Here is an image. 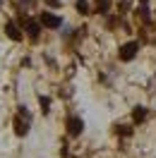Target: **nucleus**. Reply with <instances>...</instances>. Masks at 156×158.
<instances>
[{
	"label": "nucleus",
	"mask_w": 156,
	"mask_h": 158,
	"mask_svg": "<svg viewBox=\"0 0 156 158\" xmlns=\"http://www.w3.org/2000/svg\"><path fill=\"white\" fill-rule=\"evenodd\" d=\"M12 125H15V134H17V137H27V134H29L31 113L27 110V106H20L17 115H15V120H12Z\"/></svg>",
	"instance_id": "1"
},
{
	"label": "nucleus",
	"mask_w": 156,
	"mask_h": 158,
	"mask_svg": "<svg viewBox=\"0 0 156 158\" xmlns=\"http://www.w3.org/2000/svg\"><path fill=\"white\" fill-rule=\"evenodd\" d=\"M137 53H139V43H137V41H127V43H123V46H120V60H123V62L135 60Z\"/></svg>",
	"instance_id": "2"
},
{
	"label": "nucleus",
	"mask_w": 156,
	"mask_h": 158,
	"mask_svg": "<svg viewBox=\"0 0 156 158\" xmlns=\"http://www.w3.org/2000/svg\"><path fill=\"white\" fill-rule=\"evenodd\" d=\"M65 129H67L70 137H79L82 129H84V122H82L79 115H67V120H65Z\"/></svg>",
	"instance_id": "3"
},
{
	"label": "nucleus",
	"mask_w": 156,
	"mask_h": 158,
	"mask_svg": "<svg viewBox=\"0 0 156 158\" xmlns=\"http://www.w3.org/2000/svg\"><path fill=\"white\" fill-rule=\"evenodd\" d=\"M41 27H46V29H60L63 27V19H60L58 15H53V12H41Z\"/></svg>",
	"instance_id": "4"
},
{
	"label": "nucleus",
	"mask_w": 156,
	"mask_h": 158,
	"mask_svg": "<svg viewBox=\"0 0 156 158\" xmlns=\"http://www.w3.org/2000/svg\"><path fill=\"white\" fill-rule=\"evenodd\" d=\"M24 31L29 34V39H31V41H36V39L41 36V22L29 19V17H27V19H24Z\"/></svg>",
	"instance_id": "5"
},
{
	"label": "nucleus",
	"mask_w": 156,
	"mask_h": 158,
	"mask_svg": "<svg viewBox=\"0 0 156 158\" xmlns=\"http://www.w3.org/2000/svg\"><path fill=\"white\" fill-rule=\"evenodd\" d=\"M5 34H7L12 41H22V31L15 22H7V24H5Z\"/></svg>",
	"instance_id": "6"
},
{
	"label": "nucleus",
	"mask_w": 156,
	"mask_h": 158,
	"mask_svg": "<svg viewBox=\"0 0 156 158\" xmlns=\"http://www.w3.org/2000/svg\"><path fill=\"white\" fill-rule=\"evenodd\" d=\"M146 115H149V110L144 108V106H135V110H132V122L135 125H139V122H144Z\"/></svg>",
	"instance_id": "7"
},
{
	"label": "nucleus",
	"mask_w": 156,
	"mask_h": 158,
	"mask_svg": "<svg viewBox=\"0 0 156 158\" xmlns=\"http://www.w3.org/2000/svg\"><path fill=\"white\" fill-rule=\"evenodd\" d=\"M137 17L144 22V24H149V22H151V10H149L146 5H139V7H137Z\"/></svg>",
	"instance_id": "8"
},
{
	"label": "nucleus",
	"mask_w": 156,
	"mask_h": 158,
	"mask_svg": "<svg viewBox=\"0 0 156 158\" xmlns=\"http://www.w3.org/2000/svg\"><path fill=\"white\" fill-rule=\"evenodd\" d=\"M75 5H77V12H79V15H89V12H91V5H89V0H77Z\"/></svg>",
	"instance_id": "9"
},
{
	"label": "nucleus",
	"mask_w": 156,
	"mask_h": 158,
	"mask_svg": "<svg viewBox=\"0 0 156 158\" xmlns=\"http://www.w3.org/2000/svg\"><path fill=\"white\" fill-rule=\"evenodd\" d=\"M39 106H41V113H43V115L50 113V98L48 96H39Z\"/></svg>",
	"instance_id": "10"
},
{
	"label": "nucleus",
	"mask_w": 156,
	"mask_h": 158,
	"mask_svg": "<svg viewBox=\"0 0 156 158\" xmlns=\"http://www.w3.org/2000/svg\"><path fill=\"white\" fill-rule=\"evenodd\" d=\"M108 10H110V0H96V12L108 15Z\"/></svg>",
	"instance_id": "11"
},
{
	"label": "nucleus",
	"mask_w": 156,
	"mask_h": 158,
	"mask_svg": "<svg viewBox=\"0 0 156 158\" xmlns=\"http://www.w3.org/2000/svg\"><path fill=\"white\" fill-rule=\"evenodd\" d=\"M118 134L120 137H132V127H118Z\"/></svg>",
	"instance_id": "12"
},
{
	"label": "nucleus",
	"mask_w": 156,
	"mask_h": 158,
	"mask_svg": "<svg viewBox=\"0 0 156 158\" xmlns=\"http://www.w3.org/2000/svg\"><path fill=\"white\" fill-rule=\"evenodd\" d=\"M46 2H48L50 7H58V5H60V0H46Z\"/></svg>",
	"instance_id": "13"
},
{
	"label": "nucleus",
	"mask_w": 156,
	"mask_h": 158,
	"mask_svg": "<svg viewBox=\"0 0 156 158\" xmlns=\"http://www.w3.org/2000/svg\"><path fill=\"white\" fill-rule=\"evenodd\" d=\"M22 2H24V5H31V2H34V0H22Z\"/></svg>",
	"instance_id": "14"
},
{
	"label": "nucleus",
	"mask_w": 156,
	"mask_h": 158,
	"mask_svg": "<svg viewBox=\"0 0 156 158\" xmlns=\"http://www.w3.org/2000/svg\"><path fill=\"white\" fill-rule=\"evenodd\" d=\"M139 2H142V5H146V2H149V0H139Z\"/></svg>",
	"instance_id": "15"
}]
</instances>
